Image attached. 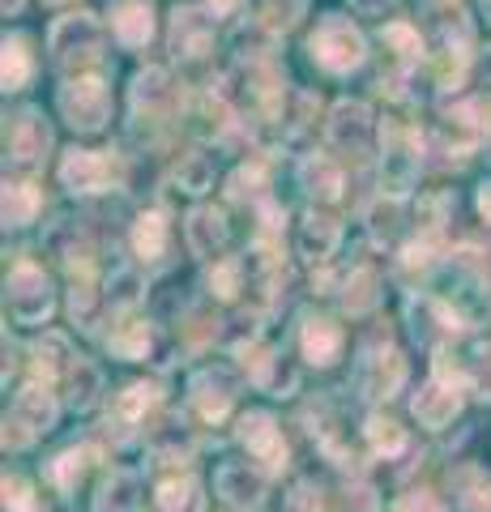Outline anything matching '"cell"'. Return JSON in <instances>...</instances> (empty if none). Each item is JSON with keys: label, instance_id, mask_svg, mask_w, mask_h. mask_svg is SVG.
<instances>
[{"label": "cell", "instance_id": "obj_17", "mask_svg": "<svg viewBox=\"0 0 491 512\" xmlns=\"http://www.w3.org/2000/svg\"><path fill=\"white\" fill-rule=\"evenodd\" d=\"M338 239H342V227L329 214H308L299 222V252L308 261H329L338 252Z\"/></svg>", "mask_w": 491, "mask_h": 512}, {"label": "cell", "instance_id": "obj_54", "mask_svg": "<svg viewBox=\"0 0 491 512\" xmlns=\"http://www.w3.org/2000/svg\"><path fill=\"white\" fill-rule=\"evenodd\" d=\"M483 512H491V495H487V504H483Z\"/></svg>", "mask_w": 491, "mask_h": 512}, {"label": "cell", "instance_id": "obj_4", "mask_svg": "<svg viewBox=\"0 0 491 512\" xmlns=\"http://www.w3.org/2000/svg\"><path fill=\"white\" fill-rule=\"evenodd\" d=\"M103 43V26L90 18V13H73V18H60L52 26V35H47V47H52V60L56 64H82L99 52Z\"/></svg>", "mask_w": 491, "mask_h": 512}, {"label": "cell", "instance_id": "obj_39", "mask_svg": "<svg viewBox=\"0 0 491 512\" xmlns=\"http://www.w3.org/2000/svg\"><path fill=\"white\" fill-rule=\"evenodd\" d=\"M5 512H35V495L30 483L18 474H5Z\"/></svg>", "mask_w": 491, "mask_h": 512}, {"label": "cell", "instance_id": "obj_53", "mask_svg": "<svg viewBox=\"0 0 491 512\" xmlns=\"http://www.w3.org/2000/svg\"><path fill=\"white\" fill-rule=\"evenodd\" d=\"M427 5H449V0H427Z\"/></svg>", "mask_w": 491, "mask_h": 512}, {"label": "cell", "instance_id": "obj_14", "mask_svg": "<svg viewBox=\"0 0 491 512\" xmlns=\"http://www.w3.org/2000/svg\"><path fill=\"white\" fill-rule=\"evenodd\" d=\"M112 26H116V39L124 47L150 43V35H154V9H150V0H116Z\"/></svg>", "mask_w": 491, "mask_h": 512}, {"label": "cell", "instance_id": "obj_52", "mask_svg": "<svg viewBox=\"0 0 491 512\" xmlns=\"http://www.w3.org/2000/svg\"><path fill=\"white\" fill-rule=\"evenodd\" d=\"M0 9H5V18H9V13H18V9H22V0H0Z\"/></svg>", "mask_w": 491, "mask_h": 512}, {"label": "cell", "instance_id": "obj_40", "mask_svg": "<svg viewBox=\"0 0 491 512\" xmlns=\"http://www.w3.org/2000/svg\"><path fill=\"white\" fill-rule=\"evenodd\" d=\"M133 491H137V478L133 474H112V483L103 487V508H133Z\"/></svg>", "mask_w": 491, "mask_h": 512}, {"label": "cell", "instance_id": "obj_24", "mask_svg": "<svg viewBox=\"0 0 491 512\" xmlns=\"http://www.w3.org/2000/svg\"><path fill=\"white\" fill-rule=\"evenodd\" d=\"M133 252L141 256V261H158V256L167 252V218L158 214V210L137 218V227H133Z\"/></svg>", "mask_w": 491, "mask_h": 512}, {"label": "cell", "instance_id": "obj_38", "mask_svg": "<svg viewBox=\"0 0 491 512\" xmlns=\"http://www.w3.org/2000/svg\"><path fill=\"white\" fill-rule=\"evenodd\" d=\"M107 291H112V299L120 303V308H129V303L141 299V278L133 274V269H116L112 282H107Z\"/></svg>", "mask_w": 491, "mask_h": 512}, {"label": "cell", "instance_id": "obj_36", "mask_svg": "<svg viewBox=\"0 0 491 512\" xmlns=\"http://www.w3.org/2000/svg\"><path fill=\"white\" fill-rule=\"evenodd\" d=\"M240 278H244V265H240V261L214 265V274H210V295H218V299H235V295H240Z\"/></svg>", "mask_w": 491, "mask_h": 512}, {"label": "cell", "instance_id": "obj_45", "mask_svg": "<svg viewBox=\"0 0 491 512\" xmlns=\"http://www.w3.org/2000/svg\"><path fill=\"white\" fill-rule=\"evenodd\" d=\"M398 512H449V508L440 504L436 495H427V491H415V495H406V500L398 504Z\"/></svg>", "mask_w": 491, "mask_h": 512}, {"label": "cell", "instance_id": "obj_23", "mask_svg": "<svg viewBox=\"0 0 491 512\" xmlns=\"http://www.w3.org/2000/svg\"><path fill=\"white\" fill-rule=\"evenodd\" d=\"M487 133V124L479 120V107L474 103H462V107H453L449 116H445V137L453 141V150H470V146H479V137Z\"/></svg>", "mask_w": 491, "mask_h": 512}, {"label": "cell", "instance_id": "obj_8", "mask_svg": "<svg viewBox=\"0 0 491 512\" xmlns=\"http://www.w3.org/2000/svg\"><path fill=\"white\" fill-rule=\"evenodd\" d=\"M47 146H52V128H47V120L39 111H22L5 133V154H9L13 167H35L47 154Z\"/></svg>", "mask_w": 491, "mask_h": 512}, {"label": "cell", "instance_id": "obj_7", "mask_svg": "<svg viewBox=\"0 0 491 512\" xmlns=\"http://www.w3.org/2000/svg\"><path fill=\"white\" fill-rule=\"evenodd\" d=\"M410 410H415V419L427 427V431H445L457 414H462V389L449 380L432 376L423 384V389L415 393V402H410Z\"/></svg>", "mask_w": 491, "mask_h": 512}, {"label": "cell", "instance_id": "obj_28", "mask_svg": "<svg viewBox=\"0 0 491 512\" xmlns=\"http://www.w3.org/2000/svg\"><path fill=\"white\" fill-rule=\"evenodd\" d=\"M176 184H180V192H188V197L210 192L214 188V158L210 154H188L176 167Z\"/></svg>", "mask_w": 491, "mask_h": 512}, {"label": "cell", "instance_id": "obj_41", "mask_svg": "<svg viewBox=\"0 0 491 512\" xmlns=\"http://www.w3.org/2000/svg\"><path fill=\"white\" fill-rule=\"evenodd\" d=\"M368 222H372V235L380 239V244H385V239L393 235V227H398V205H393V201H380L376 210L368 214Z\"/></svg>", "mask_w": 491, "mask_h": 512}, {"label": "cell", "instance_id": "obj_5", "mask_svg": "<svg viewBox=\"0 0 491 512\" xmlns=\"http://www.w3.org/2000/svg\"><path fill=\"white\" fill-rule=\"evenodd\" d=\"M235 436H240V444L248 448V457L265 461V470H282V466H287V444H282V431L274 423V414L248 410L240 419V427H235Z\"/></svg>", "mask_w": 491, "mask_h": 512}, {"label": "cell", "instance_id": "obj_22", "mask_svg": "<svg viewBox=\"0 0 491 512\" xmlns=\"http://www.w3.org/2000/svg\"><path fill=\"white\" fill-rule=\"evenodd\" d=\"M90 461H94V448H90V444H82V448H65V453H60L52 466H47V478L56 483V491L73 495L77 483H82V474H86Z\"/></svg>", "mask_w": 491, "mask_h": 512}, {"label": "cell", "instance_id": "obj_44", "mask_svg": "<svg viewBox=\"0 0 491 512\" xmlns=\"http://www.w3.org/2000/svg\"><path fill=\"white\" fill-rule=\"evenodd\" d=\"M299 13H304V0H269V22L291 26Z\"/></svg>", "mask_w": 491, "mask_h": 512}, {"label": "cell", "instance_id": "obj_19", "mask_svg": "<svg viewBox=\"0 0 491 512\" xmlns=\"http://www.w3.org/2000/svg\"><path fill=\"white\" fill-rule=\"evenodd\" d=\"M299 342H304V359L316 363V367L338 363V355H342V329L334 325V320H308Z\"/></svg>", "mask_w": 491, "mask_h": 512}, {"label": "cell", "instance_id": "obj_55", "mask_svg": "<svg viewBox=\"0 0 491 512\" xmlns=\"http://www.w3.org/2000/svg\"><path fill=\"white\" fill-rule=\"evenodd\" d=\"M52 5H60V0H52Z\"/></svg>", "mask_w": 491, "mask_h": 512}, {"label": "cell", "instance_id": "obj_29", "mask_svg": "<svg viewBox=\"0 0 491 512\" xmlns=\"http://www.w3.org/2000/svg\"><path fill=\"white\" fill-rule=\"evenodd\" d=\"M107 346H112L116 359H141L150 346V325L146 320H124V325H116L112 338H107Z\"/></svg>", "mask_w": 491, "mask_h": 512}, {"label": "cell", "instance_id": "obj_47", "mask_svg": "<svg viewBox=\"0 0 491 512\" xmlns=\"http://www.w3.org/2000/svg\"><path fill=\"white\" fill-rule=\"evenodd\" d=\"M291 500H295V508H299V512H321V491H316L312 483H299Z\"/></svg>", "mask_w": 491, "mask_h": 512}, {"label": "cell", "instance_id": "obj_49", "mask_svg": "<svg viewBox=\"0 0 491 512\" xmlns=\"http://www.w3.org/2000/svg\"><path fill=\"white\" fill-rule=\"evenodd\" d=\"M235 5H240V0H210V13H218V18H223V13H231Z\"/></svg>", "mask_w": 491, "mask_h": 512}, {"label": "cell", "instance_id": "obj_9", "mask_svg": "<svg viewBox=\"0 0 491 512\" xmlns=\"http://www.w3.org/2000/svg\"><path fill=\"white\" fill-rule=\"evenodd\" d=\"M402 384H406V359L398 355V350H376V355L363 359V367H359L363 397L389 402L393 393H402Z\"/></svg>", "mask_w": 491, "mask_h": 512}, {"label": "cell", "instance_id": "obj_15", "mask_svg": "<svg viewBox=\"0 0 491 512\" xmlns=\"http://www.w3.org/2000/svg\"><path fill=\"white\" fill-rule=\"evenodd\" d=\"M457 316L445 308L440 299H415L410 303V333H415V342H432V338H449L457 333Z\"/></svg>", "mask_w": 491, "mask_h": 512}, {"label": "cell", "instance_id": "obj_37", "mask_svg": "<svg viewBox=\"0 0 491 512\" xmlns=\"http://www.w3.org/2000/svg\"><path fill=\"white\" fill-rule=\"evenodd\" d=\"M470 384L474 393L483 397V402H491V342H479L470 355Z\"/></svg>", "mask_w": 491, "mask_h": 512}, {"label": "cell", "instance_id": "obj_21", "mask_svg": "<svg viewBox=\"0 0 491 512\" xmlns=\"http://www.w3.org/2000/svg\"><path fill=\"white\" fill-rule=\"evenodd\" d=\"M214 39V26L201 18V13H176V26H171V47H176V56H201L205 47Z\"/></svg>", "mask_w": 491, "mask_h": 512}, {"label": "cell", "instance_id": "obj_12", "mask_svg": "<svg viewBox=\"0 0 491 512\" xmlns=\"http://www.w3.org/2000/svg\"><path fill=\"white\" fill-rule=\"evenodd\" d=\"M372 133V111L363 103H338L329 111V141L342 150H363Z\"/></svg>", "mask_w": 491, "mask_h": 512}, {"label": "cell", "instance_id": "obj_25", "mask_svg": "<svg viewBox=\"0 0 491 512\" xmlns=\"http://www.w3.org/2000/svg\"><path fill=\"white\" fill-rule=\"evenodd\" d=\"M158 508L163 512H201L205 508V495H201V483L197 478H167L158 487Z\"/></svg>", "mask_w": 491, "mask_h": 512}, {"label": "cell", "instance_id": "obj_3", "mask_svg": "<svg viewBox=\"0 0 491 512\" xmlns=\"http://www.w3.org/2000/svg\"><path fill=\"white\" fill-rule=\"evenodd\" d=\"M56 103H60V116H65L77 133H99L107 116H112V94H107L99 77H77V82L60 90Z\"/></svg>", "mask_w": 491, "mask_h": 512}, {"label": "cell", "instance_id": "obj_26", "mask_svg": "<svg viewBox=\"0 0 491 512\" xmlns=\"http://www.w3.org/2000/svg\"><path fill=\"white\" fill-rule=\"evenodd\" d=\"M99 393H103L99 367L86 363V359H77V363L69 367V406H73V410H90L94 402H99Z\"/></svg>", "mask_w": 491, "mask_h": 512}, {"label": "cell", "instance_id": "obj_20", "mask_svg": "<svg viewBox=\"0 0 491 512\" xmlns=\"http://www.w3.org/2000/svg\"><path fill=\"white\" fill-rule=\"evenodd\" d=\"M299 188L312 192V197H321V201H338L342 197V171L329 163V158L312 154L299 163Z\"/></svg>", "mask_w": 491, "mask_h": 512}, {"label": "cell", "instance_id": "obj_51", "mask_svg": "<svg viewBox=\"0 0 491 512\" xmlns=\"http://www.w3.org/2000/svg\"><path fill=\"white\" fill-rule=\"evenodd\" d=\"M483 86H487V90H491V52H487V56H483Z\"/></svg>", "mask_w": 491, "mask_h": 512}, {"label": "cell", "instance_id": "obj_33", "mask_svg": "<svg viewBox=\"0 0 491 512\" xmlns=\"http://www.w3.org/2000/svg\"><path fill=\"white\" fill-rule=\"evenodd\" d=\"M368 444H372V453H380V457H398L402 448H406V431L393 423V419H368Z\"/></svg>", "mask_w": 491, "mask_h": 512}, {"label": "cell", "instance_id": "obj_27", "mask_svg": "<svg viewBox=\"0 0 491 512\" xmlns=\"http://www.w3.org/2000/svg\"><path fill=\"white\" fill-rule=\"evenodd\" d=\"M35 372L43 376V380H52L56 372H69L73 363H65V359H73V350H69V342L60 338V333H43V342H35Z\"/></svg>", "mask_w": 491, "mask_h": 512}, {"label": "cell", "instance_id": "obj_6", "mask_svg": "<svg viewBox=\"0 0 491 512\" xmlns=\"http://www.w3.org/2000/svg\"><path fill=\"white\" fill-rule=\"evenodd\" d=\"M214 487H218V500L231 504L235 512H257L265 500V474L252 470L248 461H223L214 474Z\"/></svg>", "mask_w": 491, "mask_h": 512}, {"label": "cell", "instance_id": "obj_48", "mask_svg": "<svg viewBox=\"0 0 491 512\" xmlns=\"http://www.w3.org/2000/svg\"><path fill=\"white\" fill-rule=\"evenodd\" d=\"M479 210H483V218L491 222V184H483V188H479Z\"/></svg>", "mask_w": 491, "mask_h": 512}, {"label": "cell", "instance_id": "obj_43", "mask_svg": "<svg viewBox=\"0 0 491 512\" xmlns=\"http://www.w3.org/2000/svg\"><path fill=\"white\" fill-rule=\"evenodd\" d=\"M385 39H389V43H398L406 60H415V56H419V39H415V30H410V26H402V22L385 26Z\"/></svg>", "mask_w": 491, "mask_h": 512}, {"label": "cell", "instance_id": "obj_34", "mask_svg": "<svg viewBox=\"0 0 491 512\" xmlns=\"http://www.w3.org/2000/svg\"><path fill=\"white\" fill-rule=\"evenodd\" d=\"M5 90H22L30 82V52L22 39H5Z\"/></svg>", "mask_w": 491, "mask_h": 512}, {"label": "cell", "instance_id": "obj_50", "mask_svg": "<svg viewBox=\"0 0 491 512\" xmlns=\"http://www.w3.org/2000/svg\"><path fill=\"white\" fill-rule=\"evenodd\" d=\"M355 5H359L363 13H380V9H385V5H389V0H355Z\"/></svg>", "mask_w": 491, "mask_h": 512}, {"label": "cell", "instance_id": "obj_30", "mask_svg": "<svg viewBox=\"0 0 491 512\" xmlns=\"http://www.w3.org/2000/svg\"><path fill=\"white\" fill-rule=\"evenodd\" d=\"M39 214V192L30 184H5V227H26Z\"/></svg>", "mask_w": 491, "mask_h": 512}, {"label": "cell", "instance_id": "obj_35", "mask_svg": "<svg viewBox=\"0 0 491 512\" xmlns=\"http://www.w3.org/2000/svg\"><path fill=\"white\" fill-rule=\"evenodd\" d=\"M167 94V77L163 69H146V73H137V82H133V107H154L158 99Z\"/></svg>", "mask_w": 491, "mask_h": 512}, {"label": "cell", "instance_id": "obj_1", "mask_svg": "<svg viewBox=\"0 0 491 512\" xmlns=\"http://www.w3.org/2000/svg\"><path fill=\"white\" fill-rule=\"evenodd\" d=\"M312 60L321 64L325 73H351L363 64V56H368V43H363L359 26L351 18H342V13H329V18L312 30Z\"/></svg>", "mask_w": 491, "mask_h": 512}, {"label": "cell", "instance_id": "obj_13", "mask_svg": "<svg viewBox=\"0 0 491 512\" xmlns=\"http://www.w3.org/2000/svg\"><path fill=\"white\" fill-rule=\"evenodd\" d=\"M56 414H60V406H56V397L47 393V380L39 384H26V389L18 393V402H13V419H22L30 431H52L56 427Z\"/></svg>", "mask_w": 491, "mask_h": 512}, {"label": "cell", "instance_id": "obj_16", "mask_svg": "<svg viewBox=\"0 0 491 512\" xmlns=\"http://www.w3.org/2000/svg\"><path fill=\"white\" fill-rule=\"evenodd\" d=\"M419 175V154L415 141L406 133H389V150H385V188L389 192H406Z\"/></svg>", "mask_w": 491, "mask_h": 512}, {"label": "cell", "instance_id": "obj_42", "mask_svg": "<svg viewBox=\"0 0 491 512\" xmlns=\"http://www.w3.org/2000/svg\"><path fill=\"white\" fill-rule=\"evenodd\" d=\"M261 180H265V167H261V163L240 167V171H235V180H231V197H235V201H244L248 192H257V188H261Z\"/></svg>", "mask_w": 491, "mask_h": 512}, {"label": "cell", "instance_id": "obj_18", "mask_svg": "<svg viewBox=\"0 0 491 512\" xmlns=\"http://www.w3.org/2000/svg\"><path fill=\"white\" fill-rule=\"evenodd\" d=\"M184 235H188L193 256H214L218 248L227 244V218L218 210H193L188 222H184Z\"/></svg>", "mask_w": 491, "mask_h": 512}, {"label": "cell", "instance_id": "obj_31", "mask_svg": "<svg viewBox=\"0 0 491 512\" xmlns=\"http://www.w3.org/2000/svg\"><path fill=\"white\" fill-rule=\"evenodd\" d=\"M154 406H158V389H154V384H129V389L116 397V419L120 423H141Z\"/></svg>", "mask_w": 491, "mask_h": 512}, {"label": "cell", "instance_id": "obj_10", "mask_svg": "<svg viewBox=\"0 0 491 512\" xmlns=\"http://www.w3.org/2000/svg\"><path fill=\"white\" fill-rule=\"evenodd\" d=\"M60 184H65L73 197H90V192H103L112 184V163L94 150H69L65 163H60Z\"/></svg>", "mask_w": 491, "mask_h": 512}, {"label": "cell", "instance_id": "obj_11", "mask_svg": "<svg viewBox=\"0 0 491 512\" xmlns=\"http://www.w3.org/2000/svg\"><path fill=\"white\" fill-rule=\"evenodd\" d=\"M188 393H193V406L205 414V419H223L235 402V380H231V372H223V367H205V372L193 376V389Z\"/></svg>", "mask_w": 491, "mask_h": 512}, {"label": "cell", "instance_id": "obj_46", "mask_svg": "<svg viewBox=\"0 0 491 512\" xmlns=\"http://www.w3.org/2000/svg\"><path fill=\"white\" fill-rule=\"evenodd\" d=\"M69 308H73V320H77V325H94V295H90V291H73Z\"/></svg>", "mask_w": 491, "mask_h": 512}, {"label": "cell", "instance_id": "obj_32", "mask_svg": "<svg viewBox=\"0 0 491 512\" xmlns=\"http://www.w3.org/2000/svg\"><path fill=\"white\" fill-rule=\"evenodd\" d=\"M376 274L372 269H355L351 274V282H346V295H342V303H346V312L351 316H363V312H372L376 308V299H380V291H376Z\"/></svg>", "mask_w": 491, "mask_h": 512}, {"label": "cell", "instance_id": "obj_2", "mask_svg": "<svg viewBox=\"0 0 491 512\" xmlns=\"http://www.w3.org/2000/svg\"><path fill=\"white\" fill-rule=\"evenodd\" d=\"M52 308H56V295H52V282L43 278V269L18 265L5 278V312L18 325H43L52 316Z\"/></svg>", "mask_w": 491, "mask_h": 512}]
</instances>
